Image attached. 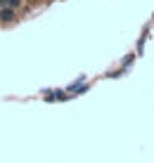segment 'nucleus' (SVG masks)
<instances>
[{"instance_id":"f257e3e1","label":"nucleus","mask_w":154,"mask_h":163,"mask_svg":"<svg viewBox=\"0 0 154 163\" xmlns=\"http://www.w3.org/2000/svg\"><path fill=\"white\" fill-rule=\"evenodd\" d=\"M0 17H3V19H7V21H10V19H12V17H14V14H12L10 10H3V14H0Z\"/></svg>"}]
</instances>
